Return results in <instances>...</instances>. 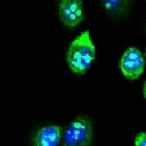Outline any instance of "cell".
<instances>
[{
    "instance_id": "1",
    "label": "cell",
    "mask_w": 146,
    "mask_h": 146,
    "mask_svg": "<svg viewBox=\"0 0 146 146\" xmlns=\"http://www.w3.org/2000/svg\"><path fill=\"white\" fill-rule=\"evenodd\" d=\"M96 58V47L89 30L82 31L66 49L65 60L68 68L78 75L84 74Z\"/></svg>"
},
{
    "instance_id": "2",
    "label": "cell",
    "mask_w": 146,
    "mask_h": 146,
    "mask_svg": "<svg viewBox=\"0 0 146 146\" xmlns=\"http://www.w3.org/2000/svg\"><path fill=\"white\" fill-rule=\"evenodd\" d=\"M94 123L88 116H78L65 128L62 146H91Z\"/></svg>"
},
{
    "instance_id": "3",
    "label": "cell",
    "mask_w": 146,
    "mask_h": 146,
    "mask_svg": "<svg viewBox=\"0 0 146 146\" xmlns=\"http://www.w3.org/2000/svg\"><path fill=\"white\" fill-rule=\"evenodd\" d=\"M146 65L145 56L136 47H129L122 54L119 60V68L122 75L129 80H137L144 72Z\"/></svg>"
},
{
    "instance_id": "4",
    "label": "cell",
    "mask_w": 146,
    "mask_h": 146,
    "mask_svg": "<svg viewBox=\"0 0 146 146\" xmlns=\"http://www.w3.org/2000/svg\"><path fill=\"white\" fill-rule=\"evenodd\" d=\"M57 13L64 26L74 29L80 25L84 18L83 0H59Z\"/></svg>"
},
{
    "instance_id": "5",
    "label": "cell",
    "mask_w": 146,
    "mask_h": 146,
    "mask_svg": "<svg viewBox=\"0 0 146 146\" xmlns=\"http://www.w3.org/2000/svg\"><path fill=\"white\" fill-rule=\"evenodd\" d=\"M63 133V128L56 124L41 127L32 137V146H59Z\"/></svg>"
},
{
    "instance_id": "6",
    "label": "cell",
    "mask_w": 146,
    "mask_h": 146,
    "mask_svg": "<svg viewBox=\"0 0 146 146\" xmlns=\"http://www.w3.org/2000/svg\"><path fill=\"white\" fill-rule=\"evenodd\" d=\"M130 2L131 0H100L103 9L112 17H117L124 14L129 8Z\"/></svg>"
},
{
    "instance_id": "7",
    "label": "cell",
    "mask_w": 146,
    "mask_h": 146,
    "mask_svg": "<svg viewBox=\"0 0 146 146\" xmlns=\"http://www.w3.org/2000/svg\"><path fill=\"white\" fill-rule=\"evenodd\" d=\"M135 146H146V131L138 133L135 137Z\"/></svg>"
},
{
    "instance_id": "8",
    "label": "cell",
    "mask_w": 146,
    "mask_h": 146,
    "mask_svg": "<svg viewBox=\"0 0 146 146\" xmlns=\"http://www.w3.org/2000/svg\"><path fill=\"white\" fill-rule=\"evenodd\" d=\"M143 95H144V97H145V99H146V81H145L144 84H143Z\"/></svg>"
},
{
    "instance_id": "9",
    "label": "cell",
    "mask_w": 146,
    "mask_h": 146,
    "mask_svg": "<svg viewBox=\"0 0 146 146\" xmlns=\"http://www.w3.org/2000/svg\"><path fill=\"white\" fill-rule=\"evenodd\" d=\"M144 56H145V60H146V50H145V52H144Z\"/></svg>"
}]
</instances>
